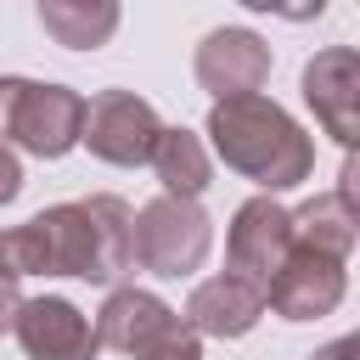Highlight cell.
<instances>
[{
    "instance_id": "1",
    "label": "cell",
    "mask_w": 360,
    "mask_h": 360,
    "mask_svg": "<svg viewBox=\"0 0 360 360\" xmlns=\"http://www.w3.org/2000/svg\"><path fill=\"white\" fill-rule=\"evenodd\" d=\"M214 158L225 169H236L242 180L259 186V197L292 191L315 174V141L298 129V118L287 107H276L270 96H231L208 107V129Z\"/></svg>"
},
{
    "instance_id": "2",
    "label": "cell",
    "mask_w": 360,
    "mask_h": 360,
    "mask_svg": "<svg viewBox=\"0 0 360 360\" xmlns=\"http://www.w3.org/2000/svg\"><path fill=\"white\" fill-rule=\"evenodd\" d=\"M129 202L112 191L79 197V202H56L45 214H34V236H39V259L45 276H79V281H118L129 270Z\"/></svg>"
},
{
    "instance_id": "3",
    "label": "cell",
    "mask_w": 360,
    "mask_h": 360,
    "mask_svg": "<svg viewBox=\"0 0 360 360\" xmlns=\"http://www.w3.org/2000/svg\"><path fill=\"white\" fill-rule=\"evenodd\" d=\"M84 96L68 84H34L22 73H0V141L34 158H62L79 146Z\"/></svg>"
},
{
    "instance_id": "4",
    "label": "cell",
    "mask_w": 360,
    "mask_h": 360,
    "mask_svg": "<svg viewBox=\"0 0 360 360\" xmlns=\"http://www.w3.org/2000/svg\"><path fill=\"white\" fill-rule=\"evenodd\" d=\"M208 248H214V219L202 214V202L152 197L129 219V264H141L146 276L180 281V276L202 270Z\"/></svg>"
},
{
    "instance_id": "5",
    "label": "cell",
    "mask_w": 360,
    "mask_h": 360,
    "mask_svg": "<svg viewBox=\"0 0 360 360\" xmlns=\"http://www.w3.org/2000/svg\"><path fill=\"white\" fill-rule=\"evenodd\" d=\"M163 124L152 112L146 96L135 90H101L84 101V129H79V146H90V158L112 163V169H141L158 146Z\"/></svg>"
},
{
    "instance_id": "6",
    "label": "cell",
    "mask_w": 360,
    "mask_h": 360,
    "mask_svg": "<svg viewBox=\"0 0 360 360\" xmlns=\"http://www.w3.org/2000/svg\"><path fill=\"white\" fill-rule=\"evenodd\" d=\"M287 253H292V214L276 197H248L231 214V231H225V264H231V276H242V281H253L264 292L270 276L287 264Z\"/></svg>"
},
{
    "instance_id": "7",
    "label": "cell",
    "mask_w": 360,
    "mask_h": 360,
    "mask_svg": "<svg viewBox=\"0 0 360 360\" xmlns=\"http://www.w3.org/2000/svg\"><path fill=\"white\" fill-rule=\"evenodd\" d=\"M304 101L315 124L349 152L360 141V51L354 45H326L304 68Z\"/></svg>"
},
{
    "instance_id": "8",
    "label": "cell",
    "mask_w": 360,
    "mask_h": 360,
    "mask_svg": "<svg viewBox=\"0 0 360 360\" xmlns=\"http://www.w3.org/2000/svg\"><path fill=\"white\" fill-rule=\"evenodd\" d=\"M349 292V270L343 259L332 253H309V248H292L287 264L270 276L264 287V309H276L281 321H321L343 304Z\"/></svg>"
},
{
    "instance_id": "9",
    "label": "cell",
    "mask_w": 360,
    "mask_h": 360,
    "mask_svg": "<svg viewBox=\"0 0 360 360\" xmlns=\"http://www.w3.org/2000/svg\"><path fill=\"white\" fill-rule=\"evenodd\" d=\"M174 332H186V321L146 287H112L107 304L96 309V343L112 354H152L158 343H169Z\"/></svg>"
},
{
    "instance_id": "10",
    "label": "cell",
    "mask_w": 360,
    "mask_h": 360,
    "mask_svg": "<svg viewBox=\"0 0 360 360\" xmlns=\"http://www.w3.org/2000/svg\"><path fill=\"white\" fill-rule=\"evenodd\" d=\"M17 343L28 360H96L101 343H96V326L79 304L45 292V298H22L17 321H11Z\"/></svg>"
},
{
    "instance_id": "11",
    "label": "cell",
    "mask_w": 360,
    "mask_h": 360,
    "mask_svg": "<svg viewBox=\"0 0 360 360\" xmlns=\"http://www.w3.org/2000/svg\"><path fill=\"white\" fill-rule=\"evenodd\" d=\"M191 68H197V84L214 101L259 96V84L270 79V45L253 28H214V34H202Z\"/></svg>"
},
{
    "instance_id": "12",
    "label": "cell",
    "mask_w": 360,
    "mask_h": 360,
    "mask_svg": "<svg viewBox=\"0 0 360 360\" xmlns=\"http://www.w3.org/2000/svg\"><path fill=\"white\" fill-rule=\"evenodd\" d=\"M264 315V292L242 276H208L186 298V332L191 338H248Z\"/></svg>"
},
{
    "instance_id": "13",
    "label": "cell",
    "mask_w": 360,
    "mask_h": 360,
    "mask_svg": "<svg viewBox=\"0 0 360 360\" xmlns=\"http://www.w3.org/2000/svg\"><path fill=\"white\" fill-rule=\"evenodd\" d=\"M146 163L158 169L163 197H186V202H197V197L208 191V180H214V158H208L202 135L186 129V124H174V129L163 124V135H158V146H152Z\"/></svg>"
},
{
    "instance_id": "14",
    "label": "cell",
    "mask_w": 360,
    "mask_h": 360,
    "mask_svg": "<svg viewBox=\"0 0 360 360\" xmlns=\"http://www.w3.org/2000/svg\"><path fill=\"white\" fill-rule=\"evenodd\" d=\"M287 214H292V248L349 259V248L360 236V208H349L338 191H321V197H309L304 208H287Z\"/></svg>"
},
{
    "instance_id": "15",
    "label": "cell",
    "mask_w": 360,
    "mask_h": 360,
    "mask_svg": "<svg viewBox=\"0 0 360 360\" xmlns=\"http://www.w3.org/2000/svg\"><path fill=\"white\" fill-rule=\"evenodd\" d=\"M39 28L68 45V51H96L118 34V6L112 0H39Z\"/></svg>"
},
{
    "instance_id": "16",
    "label": "cell",
    "mask_w": 360,
    "mask_h": 360,
    "mask_svg": "<svg viewBox=\"0 0 360 360\" xmlns=\"http://www.w3.org/2000/svg\"><path fill=\"white\" fill-rule=\"evenodd\" d=\"M141 360H202V343H197L191 332H174L169 343H158V349L141 354Z\"/></svg>"
},
{
    "instance_id": "17",
    "label": "cell",
    "mask_w": 360,
    "mask_h": 360,
    "mask_svg": "<svg viewBox=\"0 0 360 360\" xmlns=\"http://www.w3.org/2000/svg\"><path fill=\"white\" fill-rule=\"evenodd\" d=\"M17 191H22V163H17V152L0 141V208H6Z\"/></svg>"
},
{
    "instance_id": "18",
    "label": "cell",
    "mask_w": 360,
    "mask_h": 360,
    "mask_svg": "<svg viewBox=\"0 0 360 360\" xmlns=\"http://www.w3.org/2000/svg\"><path fill=\"white\" fill-rule=\"evenodd\" d=\"M17 309H22V292H17V281H6V276H0V332H11Z\"/></svg>"
},
{
    "instance_id": "19",
    "label": "cell",
    "mask_w": 360,
    "mask_h": 360,
    "mask_svg": "<svg viewBox=\"0 0 360 360\" xmlns=\"http://www.w3.org/2000/svg\"><path fill=\"white\" fill-rule=\"evenodd\" d=\"M354 354H360V338H338V343L315 349V360H354Z\"/></svg>"
}]
</instances>
